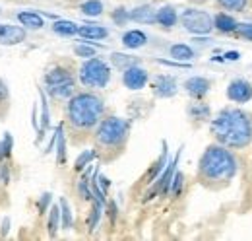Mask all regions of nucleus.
<instances>
[{"mask_svg":"<svg viewBox=\"0 0 252 241\" xmlns=\"http://www.w3.org/2000/svg\"><path fill=\"white\" fill-rule=\"evenodd\" d=\"M107 113L109 107L101 91L80 88L70 99H66L63 109V124L70 144L84 146L92 142L97 124Z\"/></svg>","mask_w":252,"mask_h":241,"instance_id":"f257e3e1","label":"nucleus"},{"mask_svg":"<svg viewBox=\"0 0 252 241\" xmlns=\"http://www.w3.org/2000/svg\"><path fill=\"white\" fill-rule=\"evenodd\" d=\"M241 169L239 152L231 150L220 142L208 144L196 165V181L200 187L212 193L225 191L233 185Z\"/></svg>","mask_w":252,"mask_h":241,"instance_id":"f03ea898","label":"nucleus"},{"mask_svg":"<svg viewBox=\"0 0 252 241\" xmlns=\"http://www.w3.org/2000/svg\"><path fill=\"white\" fill-rule=\"evenodd\" d=\"M208 126L214 142H220L231 150L243 152L252 146V111L245 107H223L212 115Z\"/></svg>","mask_w":252,"mask_h":241,"instance_id":"7ed1b4c3","label":"nucleus"},{"mask_svg":"<svg viewBox=\"0 0 252 241\" xmlns=\"http://www.w3.org/2000/svg\"><path fill=\"white\" fill-rule=\"evenodd\" d=\"M130 132H132V120L109 111L103 117V120L97 124L94 136H92V144H94L99 163L117 161L128 148Z\"/></svg>","mask_w":252,"mask_h":241,"instance_id":"20e7f679","label":"nucleus"},{"mask_svg":"<svg viewBox=\"0 0 252 241\" xmlns=\"http://www.w3.org/2000/svg\"><path fill=\"white\" fill-rule=\"evenodd\" d=\"M43 90L51 101L63 103L80 90L78 66L70 59H55L43 72Z\"/></svg>","mask_w":252,"mask_h":241,"instance_id":"39448f33","label":"nucleus"},{"mask_svg":"<svg viewBox=\"0 0 252 241\" xmlns=\"http://www.w3.org/2000/svg\"><path fill=\"white\" fill-rule=\"evenodd\" d=\"M113 76V66L101 57H92L84 59V62L78 66V84L84 90H105L111 82Z\"/></svg>","mask_w":252,"mask_h":241,"instance_id":"423d86ee","label":"nucleus"},{"mask_svg":"<svg viewBox=\"0 0 252 241\" xmlns=\"http://www.w3.org/2000/svg\"><path fill=\"white\" fill-rule=\"evenodd\" d=\"M179 24L190 35H210L214 31V16L206 10H198V6H190L179 14Z\"/></svg>","mask_w":252,"mask_h":241,"instance_id":"0eeeda50","label":"nucleus"},{"mask_svg":"<svg viewBox=\"0 0 252 241\" xmlns=\"http://www.w3.org/2000/svg\"><path fill=\"white\" fill-rule=\"evenodd\" d=\"M150 78H152V76H150V70L144 68L142 64H132V66H128V68L123 70V76H121L123 86L130 91L144 90V88L150 84Z\"/></svg>","mask_w":252,"mask_h":241,"instance_id":"6e6552de","label":"nucleus"},{"mask_svg":"<svg viewBox=\"0 0 252 241\" xmlns=\"http://www.w3.org/2000/svg\"><path fill=\"white\" fill-rule=\"evenodd\" d=\"M148 86L156 99H171L179 93V82L171 74H158V76L150 78Z\"/></svg>","mask_w":252,"mask_h":241,"instance_id":"1a4fd4ad","label":"nucleus"},{"mask_svg":"<svg viewBox=\"0 0 252 241\" xmlns=\"http://www.w3.org/2000/svg\"><path fill=\"white\" fill-rule=\"evenodd\" d=\"M225 95L235 105H245L252 101V82L247 78H235L227 84Z\"/></svg>","mask_w":252,"mask_h":241,"instance_id":"9d476101","label":"nucleus"},{"mask_svg":"<svg viewBox=\"0 0 252 241\" xmlns=\"http://www.w3.org/2000/svg\"><path fill=\"white\" fill-rule=\"evenodd\" d=\"M214 88V82L206 76H190L183 82V90L190 99H206Z\"/></svg>","mask_w":252,"mask_h":241,"instance_id":"9b49d317","label":"nucleus"},{"mask_svg":"<svg viewBox=\"0 0 252 241\" xmlns=\"http://www.w3.org/2000/svg\"><path fill=\"white\" fill-rule=\"evenodd\" d=\"M28 39V30L24 26H12V24H0V45L14 47Z\"/></svg>","mask_w":252,"mask_h":241,"instance_id":"f8f14e48","label":"nucleus"},{"mask_svg":"<svg viewBox=\"0 0 252 241\" xmlns=\"http://www.w3.org/2000/svg\"><path fill=\"white\" fill-rule=\"evenodd\" d=\"M212 107L206 103V99H192L187 105V117L194 124H202V122H210L212 119Z\"/></svg>","mask_w":252,"mask_h":241,"instance_id":"ddd939ff","label":"nucleus"},{"mask_svg":"<svg viewBox=\"0 0 252 241\" xmlns=\"http://www.w3.org/2000/svg\"><path fill=\"white\" fill-rule=\"evenodd\" d=\"M216 10L229 12L233 16H252V0H214Z\"/></svg>","mask_w":252,"mask_h":241,"instance_id":"4468645a","label":"nucleus"},{"mask_svg":"<svg viewBox=\"0 0 252 241\" xmlns=\"http://www.w3.org/2000/svg\"><path fill=\"white\" fill-rule=\"evenodd\" d=\"M237 28H239V20L233 14L218 10V14L214 16V30L221 33V35H231L233 37V33L237 31Z\"/></svg>","mask_w":252,"mask_h":241,"instance_id":"2eb2a0df","label":"nucleus"},{"mask_svg":"<svg viewBox=\"0 0 252 241\" xmlns=\"http://www.w3.org/2000/svg\"><path fill=\"white\" fill-rule=\"evenodd\" d=\"M156 16H158V8L152 4H142L130 10V22L144 26H156Z\"/></svg>","mask_w":252,"mask_h":241,"instance_id":"dca6fc26","label":"nucleus"},{"mask_svg":"<svg viewBox=\"0 0 252 241\" xmlns=\"http://www.w3.org/2000/svg\"><path fill=\"white\" fill-rule=\"evenodd\" d=\"M179 24V12L175 6L165 4L158 8V16H156V26H159L161 30H173Z\"/></svg>","mask_w":252,"mask_h":241,"instance_id":"f3484780","label":"nucleus"},{"mask_svg":"<svg viewBox=\"0 0 252 241\" xmlns=\"http://www.w3.org/2000/svg\"><path fill=\"white\" fill-rule=\"evenodd\" d=\"M39 97H41V122H39V130H37V138L35 144H39L45 138V132L51 128V113H49V95L45 93L43 88H39Z\"/></svg>","mask_w":252,"mask_h":241,"instance_id":"a211bd4d","label":"nucleus"},{"mask_svg":"<svg viewBox=\"0 0 252 241\" xmlns=\"http://www.w3.org/2000/svg\"><path fill=\"white\" fill-rule=\"evenodd\" d=\"M167 163H169V148H167V142H163V152H161V156H159L158 160L152 163V167L148 169V173L144 175V183L150 187L161 175V171L165 169Z\"/></svg>","mask_w":252,"mask_h":241,"instance_id":"6ab92c4d","label":"nucleus"},{"mask_svg":"<svg viewBox=\"0 0 252 241\" xmlns=\"http://www.w3.org/2000/svg\"><path fill=\"white\" fill-rule=\"evenodd\" d=\"M123 45H125V49H130V51L142 49L148 45V35L142 30H128L123 35Z\"/></svg>","mask_w":252,"mask_h":241,"instance_id":"aec40b11","label":"nucleus"},{"mask_svg":"<svg viewBox=\"0 0 252 241\" xmlns=\"http://www.w3.org/2000/svg\"><path fill=\"white\" fill-rule=\"evenodd\" d=\"M78 37H82L84 41H101L109 37V30L97 24H88V26L78 28Z\"/></svg>","mask_w":252,"mask_h":241,"instance_id":"412c9836","label":"nucleus"},{"mask_svg":"<svg viewBox=\"0 0 252 241\" xmlns=\"http://www.w3.org/2000/svg\"><path fill=\"white\" fill-rule=\"evenodd\" d=\"M16 18H18L20 26H24L26 30L39 31L47 26V24H45V18H43L41 14H37V12H20Z\"/></svg>","mask_w":252,"mask_h":241,"instance_id":"4be33fe9","label":"nucleus"},{"mask_svg":"<svg viewBox=\"0 0 252 241\" xmlns=\"http://www.w3.org/2000/svg\"><path fill=\"white\" fill-rule=\"evenodd\" d=\"M63 228V218H61V206L59 204H51L49 208V216H47V234L49 238H57L59 230Z\"/></svg>","mask_w":252,"mask_h":241,"instance_id":"5701e85b","label":"nucleus"},{"mask_svg":"<svg viewBox=\"0 0 252 241\" xmlns=\"http://www.w3.org/2000/svg\"><path fill=\"white\" fill-rule=\"evenodd\" d=\"M169 57L179 60V62H190V60L196 57V53H194V49L190 45H187V43H175V45L169 47Z\"/></svg>","mask_w":252,"mask_h":241,"instance_id":"b1692460","label":"nucleus"},{"mask_svg":"<svg viewBox=\"0 0 252 241\" xmlns=\"http://www.w3.org/2000/svg\"><path fill=\"white\" fill-rule=\"evenodd\" d=\"M78 28L80 26L70 22V20H55L53 26H51L53 33H57L59 37H76L78 35Z\"/></svg>","mask_w":252,"mask_h":241,"instance_id":"393cba45","label":"nucleus"},{"mask_svg":"<svg viewBox=\"0 0 252 241\" xmlns=\"http://www.w3.org/2000/svg\"><path fill=\"white\" fill-rule=\"evenodd\" d=\"M90 204H92V210H90V216H88V232L94 234L95 228L99 226V220H101L103 212H105V204H103L99 199H95V197Z\"/></svg>","mask_w":252,"mask_h":241,"instance_id":"a878e982","label":"nucleus"},{"mask_svg":"<svg viewBox=\"0 0 252 241\" xmlns=\"http://www.w3.org/2000/svg\"><path fill=\"white\" fill-rule=\"evenodd\" d=\"M78 10L82 12V16H88V18H99L105 10L103 2L101 0H84L78 4Z\"/></svg>","mask_w":252,"mask_h":241,"instance_id":"bb28decb","label":"nucleus"},{"mask_svg":"<svg viewBox=\"0 0 252 241\" xmlns=\"http://www.w3.org/2000/svg\"><path fill=\"white\" fill-rule=\"evenodd\" d=\"M132 64H140L138 57H132V55H125V53H113L111 55V66H115L117 70H125Z\"/></svg>","mask_w":252,"mask_h":241,"instance_id":"cd10ccee","label":"nucleus"},{"mask_svg":"<svg viewBox=\"0 0 252 241\" xmlns=\"http://www.w3.org/2000/svg\"><path fill=\"white\" fill-rule=\"evenodd\" d=\"M10 103H12V97H10V88L8 84L0 78V120H4L10 113Z\"/></svg>","mask_w":252,"mask_h":241,"instance_id":"c85d7f7f","label":"nucleus"},{"mask_svg":"<svg viewBox=\"0 0 252 241\" xmlns=\"http://www.w3.org/2000/svg\"><path fill=\"white\" fill-rule=\"evenodd\" d=\"M57 163L59 167H63L66 163V132H64V124H59V138H57Z\"/></svg>","mask_w":252,"mask_h":241,"instance_id":"c756f323","label":"nucleus"},{"mask_svg":"<svg viewBox=\"0 0 252 241\" xmlns=\"http://www.w3.org/2000/svg\"><path fill=\"white\" fill-rule=\"evenodd\" d=\"M94 160H97V154H95L94 148H92V150H84L78 156V160L74 161V171H76V173H82Z\"/></svg>","mask_w":252,"mask_h":241,"instance_id":"7c9ffc66","label":"nucleus"},{"mask_svg":"<svg viewBox=\"0 0 252 241\" xmlns=\"http://www.w3.org/2000/svg\"><path fill=\"white\" fill-rule=\"evenodd\" d=\"M72 51H74V55L76 57H80V59H92L97 55V47H95L94 43H76L74 47H72Z\"/></svg>","mask_w":252,"mask_h":241,"instance_id":"2f4dec72","label":"nucleus"},{"mask_svg":"<svg viewBox=\"0 0 252 241\" xmlns=\"http://www.w3.org/2000/svg\"><path fill=\"white\" fill-rule=\"evenodd\" d=\"M183 187H185V173H181L179 169L175 171L173 179H171V187H169V195L173 199H179L181 193H183Z\"/></svg>","mask_w":252,"mask_h":241,"instance_id":"473e14b6","label":"nucleus"},{"mask_svg":"<svg viewBox=\"0 0 252 241\" xmlns=\"http://www.w3.org/2000/svg\"><path fill=\"white\" fill-rule=\"evenodd\" d=\"M12 144H14L12 134L10 132H4V136L0 140V163L10 160V156H12Z\"/></svg>","mask_w":252,"mask_h":241,"instance_id":"72a5a7b5","label":"nucleus"},{"mask_svg":"<svg viewBox=\"0 0 252 241\" xmlns=\"http://www.w3.org/2000/svg\"><path fill=\"white\" fill-rule=\"evenodd\" d=\"M59 206H61V218H63V230H70L72 228V208H70V202L66 199L59 201Z\"/></svg>","mask_w":252,"mask_h":241,"instance_id":"f704fd0d","label":"nucleus"},{"mask_svg":"<svg viewBox=\"0 0 252 241\" xmlns=\"http://www.w3.org/2000/svg\"><path fill=\"white\" fill-rule=\"evenodd\" d=\"M111 20L115 22V26H126L130 22V10H126L125 6H119L111 12Z\"/></svg>","mask_w":252,"mask_h":241,"instance_id":"c9c22d12","label":"nucleus"},{"mask_svg":"<svg viewBox=\"0 0 252 241\" xmlns=\"http://www.w3.org/2000/svg\"><path fill=\"white\" fill-rule=\"evenodd\" d=\"M233 37L237 39H243V41H249L252 43V24H247V22H239V28L233 33Z\"/></svg>","mask_w":252,"mask_h":241,"instance_id":"e433bc0d","label":"nucleus"},{"mask_svg":"<svg viewBox=\"0 0 252 241\" xmlns=\"http://www.w3.org/2000/svg\"><path fill=\"white\" fill-rule=\"evenodd\" d=\"M51 201H53V195H51V193L41 195V199H39V202H37V214H39V216H43V214L49 212V208H51Z\"/></svg>","mask_w":252,"mask_h":241,"instance_id":"4c0bfd02","label":"nucleus"},{"mask_svg":"<svg viewBox=\"0 0 252 241\" xmlns=\"http://www.w3.org/2000/svg\"><path fill=\"white\" fill-rule=\"evenodd\" d=\"M105 212H107V216H109L111 224H115V222H117V216H119V208H117V204H115L113 201H107V204H105Z\"/></svg>","mask_w":252,"mask_h":241,"instance_id":"58836bf2","label":"nucleus"},{"mask_svg":"<svg viewBox=\"0 0 252 241\" xmlns=\"http://www.w3.org/2000/svg\"><path fill=\"white\" fill-rule=\"evenodd\" d=\"M0 183L2 185H8L10 183V167H8L6 161L0 163Z\"/></svg>","mask_w":252,"mask_h":241,"instance_id":"ea45409f","label":"nucleus"},{"mask_svg":"<svg viewBox=\"0 0 252 241\" xmlns=\"http://www.w3.org/2000/svg\"><path fill=\"white\" fill-rule=\"evenodd\" d=\"M57 138H59V126L55 128V134H53V138H51V142H49V146L45 148V154H51V152L55 150V146H57Z\"/></svg>","mask_w":252,"mask_h":241,"instance_id":"a19ab883","label":"nucleus"},{"mask_svg":"<svg viewBox=\"0 0 252 241\" xmlns=\"http://www.w3.org/2000/svg\"><path fill=\"white\" fill-rule=\"evenodd\" d=\"M239 59H241V55L237 51H227L225 53V60H239Z\"/></svg>","mask_w":252,"mask_h":241,"instance_id":"79ce46f5","label":"nucleus"},{"mask_svg":"<svg viewBox=\"0 0 252 241\" xmlns=\"http://www.w3.org/2000/svg\"><path fill=\"white\" fill-rule=\"evenodd\" d=\"M187 2H190L192 6H204V4H210L214 0H187Z\"/></svg>","mask_w":252,"mask_h":241,"instance_id":"37998d69","label":"nucleus"},{"mask_svg":"<svg viewBox=\"0 0 252 241\" xmlns=\"http://www.w3.org/2000/svg\"><path fill=\"white\" fill-rule=\"evenodd\" d=\"M2 2H8V4H28L32 0H2Z\"/></svg>","mask_w":252,"mask_h":241,"instance_id":"c03bdc74","label":"nucleus"},{"mask_svg":"<svg viewBox=\"0 0 252 241\" xmlns=\"http://www.w3.org/2000/svg\"><path fill=\"white\" fill-rule=\"evenodd\" d=\"M2 226H4V228H2V236H6V234H8V226H10V220H8V218H6V220H4V224H2Z\"/></svg>","mask_w":252,"mask_h":241,"instance_id":"a18cd8bd","label":"nucleus"},{"mask_svg":"<svg viewBox=\"0 0 252 241\" xmlns=\"http://www.w3.org/2000/svg\"><path fill=\"white\" fill-rule=\"evenodd\" d=\"M64 4H72V6H78L80 2H84V0H63Z\"/></svg>","mask_w":252,"mask_h":241,"instance_id":"49530a36","label":"nucleus"}]
</instances>
